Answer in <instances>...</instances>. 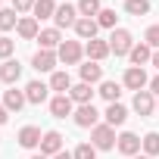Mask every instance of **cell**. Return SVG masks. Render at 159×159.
I'll list each match as a JSON object with an SVG mask.
<instances>
[{
    "instance_id": "6da1fadb",
    "label": "cell",
    "mask_w": 159,
    "mask_h": 159,
    "mask_svg": "<svg viewBox=\"0 0 159 159\" xmlns=\"http://www.w3.org/2000/svg\"><path fill=\"white\" fill-rule=\"evenodd\" d=\"M116 140H119V137H116V128H112V125H106V122H103V125L91 128V143H94L97 150H112V147H116Z\"/></svg>"
},
{
    "instance_id": "7a4b0ae2",
    "label": "cell",
    "mask_w": 159,
    "mask_h": 159,
    "mask_svg": "<svg viewBox=\"0 0 159 159\" xmlns=\"http://www.w3.org/2000/svg\"><path fill=\"white\" fill-rule=\"evenodd\" d=\"M131 47H134V38H131L128 28H116V31L109 34V50H112L116 56H128Z\"/></svg>"
},
{
    "instance_id": "3957f363",
    "label": "cell",
    "mask_w": 159,
    "mask_h": 159,
    "mask_svg": "<svg viewBox=\"0 0 159 159\" xmlns=\"http://www.w3.org/2000/svg\"><path fill=\"white\" fill-rule=\"evenodd\" d=\"M56 56H59V62H66V66H78L81 56H84V47H81V41H62L59 50H56Z\"/></svg>"
},
{
    "instance_id": "277c9868",
    "label": "cell",
    "mask_w": 159,
    "mask_h": 159,
    "mask_svg": "<svg viewBox=\"0 0 159 159\" xmlns=\"http://www.w3.org/2000/svg\"><path fill=\"white\" fill-rule=\"evenodd\" d=\"M72 119H75V125H78V128H97V125H100V112H97V106H94V103L78 106V109L72 112Z\"/></svg>"
},
{
    "instance_id": "5b68a950",
    "label": "cell",
    "mask_w": 159,
    "mask_h": 159,
    "mask_svg": "<svg viewBox=\"0 0 159 159\" xmlns=\"http://www.w3.org/2000/svg\"><path fill=\"white\" fill-rule=\"evenodd\" d=\"M122 84H125L128 91H134V94H137V91H143V88L150 84V78H147V72H143L140 66H131V69L125 72V78H122Z\"/></svg>"
},
{
    "instance_id": "8992f818",
    "label": "cell",
    "mask_w": 159,
    "mask_h": 159,
    "mask_svg": "<svg viewBox=\"0 0 159 159\" xmlns=\"http://www.w3.org/2000/svg\"><path fill=\"white\" fill-rule=\"evenodd\" d=\"M56 153H62V134L59 131H44V137H41V156L53 159Z\"/></svg>"
},
{
    "instance_id": "52a82bcc",
    "label": "cell",
    "mask_w": 159,
    "mask_h": 159,
    "mask_svg": "<svg viewBox=\"0 0 159 159\" xmlns=\"http://www.w3.org/2000/svg\"><path fill=\"white\" fill-rule=\"evenodd\" d=\"M78 19H81V16H78V7H69V3L56 7V16H53L56 28H75V22H78Z\"/></svg>"
},
{
    "instance_id": "ba28073f",
    "label": "cell",
    "mask_w": 159,
    "mask_h": 159,
    "mask_svg": "<svg viewBox=\"0 0 159 159\" xmlns=\"http://www.w3.org/2000/svg\"><path fill=\"white\" fill-rule=\"evenodd\" d=\"M16 31H19V38H22V41H38V34H41V25H38V19H34V16H19V25H16Z\"/></svg>"
},
{
    "instance_id": "9c48e42d",
    "label": "cell",
    "mask_w": 159,
    "mask_h": 159,
    "mask_svg": "<svg viewBox=\"0 0 159 159\" xmlns=\"http://www.w3.org/2000/svg\"><path fill=\"white\" fill-rule=\"evenodd\" d=\"M56 62H59L56 50H38V53L31 56V66H34L38 72H53V69H56Z\"/></svg>"
},
{
    "instance_id": "30bf717a",
    "label": "cell",
    "mask_w": 159,
    "mask_h": 159,
    "mask_svg": "<svg viewBox=\"0 0 159 159\" xmlns=\"http://www.w3.org/2000/svg\"><path fill=\"white\" fill-rule=\"evenodd\" d=\"M116 147H119V153H125V156L131 159V156H137V153H140V137H137V134H131V131H122V134H119V140H116Z\"/></svg>"
},
{
    "instance_id": "8fae6325",
    "label": "cell",
    "mask_w": 159,
    "mask_h": 159,
    "mask_svg": "<svg viewBox=\"0 0 159 159\" xmlns=\"http://www.w3.org/2000/svg\"><path fill=\"white\" fill-rule=\"evenodd\" d=\"M50 112H53L56 119H66V116H72V112H75V103H72V97H69V94H56V97L50 100Z\"/></svg>"
},
{
    "instance_id": "7c38bea8",
    "label": "cell",
    "mask_w": 159,
    "mask_h": 159,
    "mask_svg": "<svg viewBox=\"0 0 159 159\" xmlns=\"http://www.w3.org/2000/svg\"><path fill=\"white\" fill-rule=\"evenodd\" d=\"M19 78H22V66L16 62V59H7V62H0V81H3V84H16L19 81Z\"/></svg>"
},
{
    "instance_id": "4fadbf2b",
    "label": "cell",
    "mask_w": 159,
    "mask_h": 159,
    "mask_svg": "<svg viewBox=\"0 0 159 159\" xmlns=\"http://www.w3.org/2000/svg\"><path fill=\"white\" fill-rule=\"evenodd\" d=\"M84 53H88V59L103 62L112 50H109V41H97V38H94V41H88V44H84Z\"/></svg>"
},
{
    "instance_id": "5bb4252c",
    "label": "cell",
    "mask_w": 159,
    "mask_h": 159,
    "mask_svg": "<svg viewBox=\"0 0 159 159\" xmlns=\"http://www.w3.org/2000/svg\"><path fill=\"white\" fill-rule=\"evenodd\" d=\"M153 109H156L153 91H137V94H134V112H137V116H150Z\"/></svg>"
},
{
    "instance_id": "9a60e30c",
    "label": "cell",
    "mask_w": 159,
    "mask_h": 159,
    "mask_svg": "<svg viewBox=\"0 0 159 159\" xmlns=\"http://www.w3.org/2000/svg\"><path fill=\"white\" fill-rule=\"evenodd\" d=\"M78 75H81V81H84V84H97L100 78H103V66L94 62V59H88L84 66H78Z\"/></svg>"
},
{
    "instance_id": "2e32d148",
    "label": "cell",
    "mask_w": 159,
    "mask_h": 159,
    "mask_svg": "<svg viewBox=\"0 0 159 159\" xmlns=\"http://www.w3.org/2000/svg\"><path fill=\"white\" fill-rule=\"evenodd\" d=\"M38 44H41V50H59V44H62V34H59V28H41V34H38Z\"/></svg>"
},
{
    "instance_id": "e0dca14e",
    "label": "cell",
    "mask_w": 159,
    "mask_h": 159,
    "mask_svg": "<svg viewBox=\"0 0 159 159\" xmlns=\"http://www.w3.org/2000/svg\"><path fill=\"white\" fill-rule=\"evenodd\" d=\"M128 59H131V66H147V62H153V47L150 44H134L131 47V53H128Z\"/></svg>"
},
{
    "instance_id": "ac0fdd59",
    "label": "cell",
    "mask_w": 159,
    "mask_h": 159,
    "mask_svg": "<svg viewBox=\"0 0 159 159\" xmlns=\"http://www.w3.org/2000/svg\"><path fill=\"white\" fill-rule=\"evenodd\" d=\"M41 128H34V125H25L22 131H19V147H25V150H34V147H41Z\"/></svg>"
},
{
    "instance_id": "d6986e66",
    "label": "cell",
    "mask_w": 159,
    "mask_h": 159,
    "mask_svg": "<svg viewBox=\"0 0 159 159\" xmlns=\"http://www.w3.org/2000/svg\"><path fill=\"white\" fill-rule=\"evenodd\" d=\"M103 119H106V125L119 128V125H125V119H128V109H125L122 103H109V106H106V112H103Z\"/></svg>"
},
{
    "instance_id": "ffe728a7",
    "label": "cell",
    "mask_w": 159,
    "mask_h": 159,
    "mask_svg": "<svg viewBox=\"0 0 159 159\" xmlns=\"http://www.w3.org/2000/svg\"><path fill=\"white\" fill-rule=\"evenodd\" d=\"M69 97H72V103H78V106H84V103H94V88L91 84H72V91H69Z\"/></svg>"
},
{
    "instance_id": "44dd1931",
    "label": "cell",
    "mask_w": 159,
    "mask_h": 159,
    "mask_svg": "<svg viewBox=\"0 0 159 159\" xmlns=\"http://www.w3.org/2000/svg\"><path fill=\"white\" fill-rule=\"evenodd\" d=\"M97 28H100L97 19H84V16H81V19L75 22V34L81 38V41H94V38H97Z\"/></svg>"
},
{
    "instance_id": "7402d4cb",
    "label": "cell",
    "mask_w": 159,
    "mask_h": 159,
    "mask_svg": "<svg viewBox=\"0 0 159 159\" xmlns=\"http://www.w3.org/2000/svg\"><path fill=\"white\" fill-rule=\"evenodd\" d=\"M47 91H50V84H44V81H28L25 100H28V103H44V100H47Z\"/></svg>"
},
{
    "instance_id": "603a6c76",
    "label": "cell",
    "mask_w": 159,
    "mask_h": 159,
    "mask_svg": "<svg viewBox=\"0 0 159 159\" xmlns=\"http://www.w3.org/2000/svg\"><path fill=\"white\" fill-rule=\"evenodd\" d=\"M25 103H28V100H25V91H16V88L3 91V106H7L10 112H19Z\"/></svg>"
},
{
    "instance_id": "cb8c5ba5",
    "label": "cell",
    "mask_w": 159,
    "mask_h": 159,
    "mask_svg": "<svg viewBox=\"0 0 159 159\" xmlns=\"http://www.w3.org/2000/svg\"><path fill=\"white\" fill-rule=\"evenodd\" d=\"M50 91H56V94H69V91H72L69 72H53V75H50Z\"/></svg>"
},
{
    "instance_id": "d4e9b609",
    "label": "cell",
    "mask_w": 159,
    "mask_h": 159,
    "mask_svg": "<svg viewBox=\"0 0 159 159\" xmlns=\"http://www.w3.org/2000/svg\"><path fill=\"white\" fill-rule=\"evenodd\" d=\"M31 13H34L38 22H41V19H53V16H56V0H38Z\"/></svg>"
},
{
    "instance_id": "484cf974",
    "label": "cell",
    "mask_w": 159,
    "mask_h": 159,
    "mask_svg": "<svg viewBox=\"0 0 159 159\" xmlns=\"http://www.w3.org/2000/svg\"><path fill=\"white\" fill-rule=\"evenodd\" d=\"M97 94H100L103 100H109V103H119V97H122V84H116V81H103Z\"/></svg>"
},
{
    "instance_id": "4316f807",
    "label": "cell",
    "mask_w": 159,
    "mask_h": 159,
    "mask_svg": "<svg viewBox=\"0 0 159 159\" xmlns=\"http://www.w3.org/2000/svg\"><path fill=\"white\" fill-rule=\"evenodd\" d=\"M100 0H78V16H84V19H94L100 16Z\"/></svg>"
},
{
    "instance_id": "83f0119b",
    "label": "cell",
    "mask_w": 159,
    "mask_h": 159,
    "mask_svg": "<svg viewBox=\"0 0 159 159\" xmlns=\"http://www.w3.org/2000/svg\"><path fill=\"white\" fill-rule=\"evenodd\" d=\"M140 150H143V156H150V159H153V156H159V134H156V131H150V134L140 140Z\"/></svg>"
},
{
    "instance_id": "f1b7e54d",
    "label": "cell",
    "mask_w": 159,
    "mask_h": 159,
    "mask_svg": "<svg viewBox=\"0 0 159 159\" xmlns=\"http://www.w3.org/2000/svg\"><path fill=\"white\" fill-rule=\"evenodd\" d=\"M125 13L128 16H147L150 13V0H125Z\"/></svg>"
},
{
    "instance_id": "f546056e",
    "label": "cell",
    "mask_w": 159,
    "mask_h": 159,
    "mask_svg": "<svg viewBox=\"0 0 159 159\" xmlns=\"http://www.w3.org/2000/svg\"><path fill=\"white\" fill-rule=\"evenodd\" d=\"M19 25V13L16 10H0V31H10Z\"/></svg>"
},
{
    "instance_id": "4dcf8cb0",
    "label": "cell",
    "mask_w": 159,
    "mask_h": 159,
    "mask_svg": "<svg viewBox=\"0 0 159 159\" xmlns=\"http://www.w3.org/2000/svg\"><path fill=\"white\" fill-rule=\"evenodd\" d=\"M116 19H119V16H116V10H100L97 25H100V28H112V31H116Z\"/></svg>"
},
{
    "instance_id": "1f68e13d",
    "label": "cell",
    "mask_w": 159,
    "mask_h": 159,
    "mask_svg": "<svg viewBox=\"0 0 159 159\" xmlns=\"http://www.w3.org/2000/svg\"><path fill=\"white\" fill-rule=\"evenodd\" d=\"M72 156H75V159H97V147H94V143H78Z\"/></svg>"
},
{
    "instance_id": "d6a6232c",
    "label": "cell",
    "mask_w": 159,
    "mask_h": 159,
    "mask_svg": "<svg viewBox=\"0 0 159 159\" xmlns=\"http://www.w3.org/2000/svg\"><path fill=\"white\" fill-rule=\"evenodd\" d=\"M143 44H150L153 50H159V25H150L147 34H143Z\"/></svg>"
},
{
    "instance_id": "836d02e7",
    "label": "cell",
    "mask_w": 159,
    "mask_h": 159,
    "mask_svg": "<svg viewBox=\"0 0 159 159\" xmlns=\"http://www.w3.org/2000/svg\"><path fill=\"white\" fill-rule=\"evenodd\" d=\"M13 50H16V41H10V38H0V59H10L13 56Z\"/></svg>"
},
{
    "instance_id": "e575fe53",
    "label": "cell",
    "mask_w": 159,
    "mask_h": 159,
    "mask_svg": "<svg viewBox=\"0 0 159 159\" xmlns=\"http://www.w3.org/2000/svg\"><path fill=\"white\" fill-rule=\"evenodd\" d=\"M34 3L38 0H13V10L22 16V13H28V10H34Z\"/></svg>"
},
{
    "instance_id": "d590c367",
    "label": "cell",
    "mask_w": 159,
    "mask_h": 159,
    "mask_svg": "<svg viewBox=\"0 0 159 159\" xmlns=\"http://www.w3.org/2000/svg\"><path fill=\"white\" fill-rule=\"evenodd\" d=\"M7 119H10V109H7V106H3V103H0V125H3V122H7Z\"/></svg>"
},
{
    "instance_id": "8d00e7d4",
    "label": "cell",
    "mask_w": 159,
    "mask_h": 159,
    "mask_svg": "<svg viewBox=\"0 0 159 159\" xmlns=\"http://www.w3.org/2000/svg\"><path fill=\"white\" fill-rule=\"evenodd\" d=\"M150 91H153V94H159V75H156L153 81H150Z\"/></svg>"
},
{
    "instance_id": "74e56055",
    "label": "cell",
    "mask_w": 159,
    "mask_h": 159,
    "mask_svg": "<svg viewBox=\"0 0 159 159\" xmlns=\"http://www.w3.org/2000/svg\"><path fill=\"white\" fill-rule=\"evenodd\" d=\"M53 159H75V156H72V153H66V150H62V153H56V156H53Z\"/></svg>"
},
{
    "instance_id": "f35d334b",
    "label": "cell",
    "mask_w": 159,
    "mask_h": 159,
    "mask_svg": "<svg viewBox=\"0 0 159 159\" xmlns=\"http://www.w3.org/2000/svg\"><path fill=\"white\" fill-rule=\"evenodd\" d=\"M153 66L159 69V50H153Z\"/></svg>"
},
{
    "instance_id": "ab89813d",
    "label": "cell",
    "mask_w": 159,
    "mask_h": 159,
    "mask_svg": "<svg viewBox=\"0 0 159 159\" xmlns=\"http://www.w3.org/2000/svg\"><path fill=\"white\" fill-rule=\"evenodd\" d=\"M131 159H150V156H131Z\"/></svg>"
},
{
    "instance_id": "60d3db41",
    "label": "cell",
    "mask_w": 159,
    "mask_h": 159,
    "mask_svg": "<svg viewBox=\"0 0 159 159\" xmlns=\"http://www.w3.org/2000/svg\"><path fill=\"white\" fill-rule=\"evenodd\" d=\"M31 159H47V156H31Z\"/></svg>"
},
{
    "instance_id": "b9f144b4",
    "label": "cell",
    "mask_w": 159,
    "mask_h": 159,
    "mask_svg": "<svg viewBox=\"0 0 159 159\" xmlns=\"http://www.w3.org/2000/svg\"><path fill=\"white\" fill-rule=\"evenodd\" d=\"M156 109H159V100H156Z\"/></svg>"
},
{
    "instance_id": "7bdbcfd3",
    "label": "cell",
    "mask_w": 159,
    "mask_h": 159,
    "mask_svg": "<svg viewBox=\"0 0 159 159\" xmlns=\"http://www.w3.org/2000/svg\"><path fill=\"white\" fill-rule=\"evenodd\" d=\"M0 3H3V0H0Z\"/></svg>"
}]
</instances>
